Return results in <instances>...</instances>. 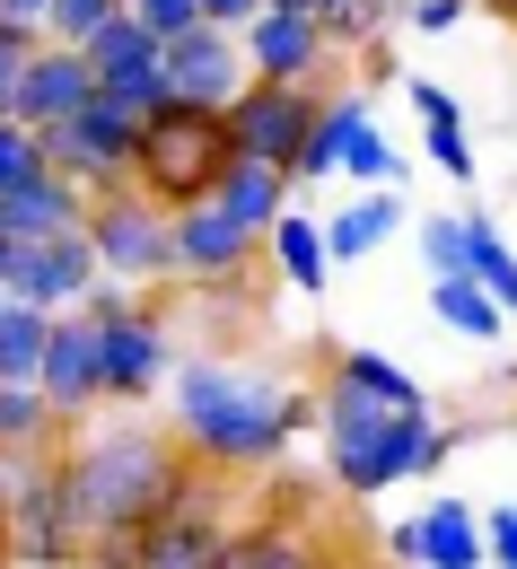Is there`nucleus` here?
Here are the masks:
<instances>
[{
  "label": "nucleus",
  "instance_id": "obj_12",
  "mask_svg": "<svg viewBox=\"0 0 517 569\" xmlns=\"http://www.w3.org/2000/svg\"><path fill=\"white\" fill-rule=\"evenodd\" d=\"M325 62H334V44H325L316 9H264L246 27V71L264 79V88H307Z\"/></svg>",
  "mask_w": 517,
  "mask_h": 569
},
{
  "label": "nucleus",
  "instance_id": "obj_44",
  "mask_svg": "<svg viewBox=\"0 0 517 569\" xmlns=\"http://www.w3.org/2000/svg\"><path fill=\"white\" fill-rule=\"evenodd\" d=\"M465 9H474V0H465Z\"/></svg>",
  "mask_w": 517,
  "mask_h": 569
},
{
  "label": "nucleus",
  "instance_id": "obj_25",
  "mask_svg": "<svg viewBox=\"0 0 517 569\" xmlns=\"http://www.w3.org/2000/svg\"><path fill=\"white\" fill-rule=\"evenodd\" d=\"M44 351H53V316L9 307V325H0V386H44Z\"/></svg>",
  "mask_w": 517,
  "mask_h": 569
},
{
  "label": "nucleus",
  "instance_id": "obj_11",
  "mask_svg": "<svg viewBox=\"0 0 517 569\" xmlns=\"http://www.w3.org/2000/svg\"><path fill=\"white\" fill-rule=\"evenodd\" d=\"M88 106H97V71H88L79 44H44V53L18 71V97H9V114H18L27 132H62Z\"/></svg>",
  "mask_w": 517,
  "mask_h": 569
},
{
  "label": "nucleus",
  "instance_id": "obj_41",
  "mask_svg": "<svg viewBox=\"0 0 517 569\" xmlns=\"http://www.w3.org/2000/svg\"><path fill=\"white\" fill-rule=\"evenodd\" d=\"M386 552H395V561H421V517H404V526L386 535Z\"/></svg>",
  "mask_w": 517,
  "mask_h": 569
},
{
  "label": "nucleus",
  "instance_id": "obj_21",
  "mask_svg": "<svg viewBox=\"0 0 517 569\" xmlns=\"http://www.w3.org/2000/svg\"><path fill=\"white\" fill-rule=\"evenodd\" d=\"M430 316H439L447 333H465V342H500V325H509V307H500L491 289L474 281V272H456V281H430Z\"/></svg>",
  "mask_w": 517,
  "mask_h": 569
},
{
  "label": "nucleus",
  "instance_id": "obj_5",
  "mask_svg": "<svg viewBox=\"0 0 517 569\" xmlns=\"http://www.w3.org/2000/svg\"><path fill=\"white\" fill-rule=\"evenodd\" d=\"M88 246H97V263H106L115 289L176 281V211L149 202L141 184H123V193H106V202L88 211Z\"/></svg>",
  "mask_w": 517,
  "mask_h": 569
},
{
  "label": "nucleus",
  "instance_id": "obj_33",
  "mask_svg": "<svg viewBox=\"0 0 517 569\" xmlns=\"http://www.w3.org/2000/svg\"><path fill=\"white\" fill-rule=\"evenodd\" d=\"M421 263H430V281L465 272V219H421Z\"/></svg>",
  "mask_w": 517,
  "mask_h": 569
},
{
  "label": "nucleus",
  "instance_id": "obj_32",
  "mask_svg": "<svg viewBox=\"0 0 517 569\" xmlns=\"http://www.w3.org/2000/svg\"><path fill=\"white\" fill-rule=\"evenodd\" d=\"M132 18H141L158 44H185L193 27H211V18H202V0H132Z\"/></svg>",
  "mask_w": 517,
  "mask_h": 569
},
{
  "label": "nucleus",
  "instance_id": "obj_42",
  "mask_svg": "<svg viewBox=\"0 0 517 569\" xmlns=\"http://www.w3.org/2000/svg\"><path fill=\"white\" fill-rule=\"evenodd\" d=\"M264 9H316V0H264Z\"/></svg>",
  "mask_w": 517,
  "mask_h": 569
},
{
  "label": "nucleus",
  "instance_id": "obj_39",
  "mask_svg": "<svg viewBox=\"0 0 517 569\" xmlns=\"http://www.w3.org/2000/svg\"><path fill=\"white\" fill-rule=\"evenodd\" d=\"M202 18H211V27H228V36H246V27L264 18V0H202Z\"/></svg>",
  "mask_w": 517,
  "mask_h": 569
},
{
  "label": "nucleus",
  "instance_id": "obj_35",
  "mask_svg": "<svg viewBox=\"0 0 517 569\" xmlns=\"http://www.w3.org/2000/svg\"><path fill=\"white\" fill-rule=\"evenodd\" d=\"M44 473H53V456H18V447H0V517H9L27 491H36Z\"/></svg>",
  "mask_w": 517,
  "mask_h": 569
},
{
  "label": "nucleus",
  "instance_id": "obj_1",
  "mask_svg": "<svg viewBox=\"0 0 517 569\" xmlns=\"http://www.w3.org/2000/svg\"><path fill=\"white\" fill-rule=\"evenodd\" d=\"M167 421L185 438V456L202 473H255L272 465L290 438L316 429V395H298L281 368L264 359H228V351H193L167 386Z\"/></svg>",
  "mask_w": 517,
  "mask_h": 569
},
{
  "label": "nucleus",
  "instance_id": "obj_45",
  "mask_svg": "<svg viewBox=\"0 0 517 569\" xmlns=\"http://www.w3.org/2000/svg\"><path fill=\"white\" fill-rule=\"evenodd\" d=\"M123 9H132V0H123Z\"/></svg>",
  "mask_w": 517,
  "mask_h": 569
},
{
  "label": "nucleus",
  "instance_id": "obj_13",
  "mask_svg": "<svg viewBox=\"0 0 517 569\" xmlns=\"http://www.w3.org/2000/svg\"><path fill=\"white\" fill-rule=\"evenodd\" d=\"M255 246H264V237H246L220 202H185V211H176V281L228 289L246 263H255Z\"/></svg>",
  "mask_w": 517,
  "mask_h": 569
},
{
  "label": "nucleus",
  "instance_id": "obj_18",
  "mask_svg": "<svg viewBox=\"0 0 517 569\" xmlns=\"http://www.w3.org/2000/svg\"><path fill=\"white\" fill-rule=\"evenodd\" d=\"M421 569H491L483 508H465V499H430V508H421Z\"/></svg>",
  "mask_w": 517,
  "mask_h": 569
},
{
  "label": "nucleus",
  "instance_id": "obj_3",
  "mask_svg": "<svg viewBox=\"0 0 517 569\" xmlns=\"http://www.w3.org/2000/svg\"><path fill=\"white\" fill-rule=\"evenodd\" d=\"M316 421H325V465H334V482L351 499H377V491H395V482H421V473H439L447 456H456V429L447 421L395 412V403L360 395L351 377H325Z\"/></svg>",
  "mask_w": 517,
  "mask_h": 569
},
{
  "label": "nucleus",
  "instance_id": "obj_30",
  "mask_svg": "<svg viewBox=\"0 0 517 569\" xmlns=\"http://www.w3.org/2000/svg\"><path fill=\"white\" fill-rule=\"evenodd\" d=\"M97 97H106L115 114H132V123H158V114L176 106V88H167V71H132V79H106Z\"/></svg>",
  "mask_w": 517,
  "mask_h": 569
},
{
  "label": "nucleus",
  "instance_id": "obj_27",
  "mask_svg": "<svg viewBox=\"0 0 517 569\" xmlns=\"http://www.w3.org/2000/svg\"><path fill=\"white\" fill-rule=\"evenodd\" d=\"M386 18H395V0H316V27L334 53H369L386 36Z\"/></svg>",
  "mask_w": 517,
  "mask_h": 569
},
{
  "label": "nucleus",
  "instance_id": "obj_10",
  "mask_svg": "<svg viewBox=\"0 0 517 569\" xmlns=\"http://www.w3.org/2000/svg\"><path fill=\"white\" fill-rule=\"evenodd\" d=\"M141 569H237V526L220 517V491H211V482L185 499L176 517H158L141 535Z\"/></svg>",
  "mask_w": 517,
  "mask_h": 569
},
{
  "label": "nucleus",
  "instance_id": "obj_14",
  "mask_svg": "<svg viewBox=\"0 0 517 569\" xmlns=\"http://www.w3.org/2000/svg\"><path fill=\"white\" fill-rule=\"evenodd\" d=\"M44 403L62 421H88L106 403V342L88 316H53V351H44Z\"/></svg>",
  "mask_w": 517,
  "mask_h": 569
},
{
  "label": "nucleus",
  "instance_id": "obj_8",
  "mask_svg": "<svg viewBox=\"0 0 517 569\" xmlns=\"http://www.w3.org/2000/svg\"><path fill=\"white\" fill-rule=\"evenodd\" d=\"M167 88L185 97V106H202V114H228L255 71H246V36H228V27H193L185 44H167Z\"/></svg>",
  "mask_w": 517,
  "mask_h": 569
},
{
  "label": "nucleus",
  "instance_id": "obj_23",
  "mask_svg": "<svg viewBox=\"0 0 517 569\" xmlns=\"http://www.w3.org/2000/svg\"><path fill=\"white\" fill-rule=\"evenodd\" d=\"M53 438H62V412L44 403V386H0V447L53 456Z\"/></svg>",
  "mask_w": 517,
  "mask_h": 569
},
{
  "label": "nucleus",
  "instance_id": "obj_37",
  "mask_svg": "<svg viewBox=\"0 0 517 569\" xmlns=\"http://www.w3.org/2000/svg\"><path fill=\"white\" fill-rule=\"evenodd\" d=\"M404 27H421V36H456V27H465V0H412Z\"/></svg>",
  "mask_w": 517,
  "mask_h": 569
},
{
  "label": "nucleus",
  "instance_id": "obj_6",
  "mask_svg": "<svg viewBox=\"0 0 517 569\" xmlns=\"http://www.w3.org/2000/svg\"><path fill=\"white\" fill-rule=\"evenodd\" d=\"M316 114H325L316 88H264V79H255V88L228 106V141H237V158H255V167L298 176V149L316 132Z\"/></svg>",
  "mask_w": 517,
  "mask_h": 569
},
{
  "label": "nucleus",
  "instance_id": "obj_29",
  "mask_svg": "<svg viewBox=\"0 0 517 569\" xmlns=\"http://www.w3.org/2000/svg\"><path fill=\"white\" fill-rule=\"evenodd\" d=\"M36 176H44V132H27L18 114H0V202L18 184H36Z\"/></svg>",
  "mask_w": 517,
  "mask_h": 569
},
{
  "label": "nucleus",
  "instance_id": "obj_4",
  "mask_svg": "<svg viewBox=\"0 0 517 569\" xmlns=\"http://www.w3.org/2000/svg\"><path fill=\"white\" fill-rule=\"evenodd\" d=\"M237 167V141H228V114H202V106H167L158 123L141 132V193L185 211V202H211L220 176Z\"/></svg>",
  "mask_w": 517,
  "mask_h": 569
},
{
  "label": "nucleus",
  "instance_id": "obj_40",
  "mask_svg": "<svg viewBox=\"0 0 517 569\" xmlns=\"http://www.w3.org/2000/svg\"><path fill=\"white\" fill-rule=\"evenodd\" d=\"M0 18H18V27L44 36V27H53V0H0Z\"/></svg>",
  "mask_w": 517,
  "mask_h": 569
},
{
  "label": "nucleus",
  "instance_id": "obj_26",
  "mask_svg": "<svg viewBox=\"0 0 517 569\" xmlns=\"http://www.w3.org/2000/svg\"><path fill=\"white\" fill-rule=\"evenodd\" d=\"M334 377H351L360 395L395 403V412H430V403H421V377H412V368H395L386 351H342V359H334Z\"/></svg>",
  "mask_w": 517,
  "mask_h": 569
},
{
  "label": "nucleus",
  "instance_id": "obj_9",
  "mask_svg": "<svg viewBox=\"0 0 517 569\" xmlns=\"http://www.w3.org/2000/svg\"><path fill=\"white\" fill-rule=\"evenodd\" d=\"M88 289H106V263H97V246H88V228H79V237H53V246H27L9 298L36 307V316H79Z\"/></svg>",
  "mask_w": 517,
  "mask_h": 569
},
{
  "label": "nucleus",
  "instance_id": "obj_24",
  "mask_svg": "<svg viewBox=\"0 0 517 569\" xmlns=\"http://www.w3.org/2000/svg\"><path fill=\"white\" fill-rule=\"evenodd\" d=\"M237 569H342L316 535H298V526H246L237 535Z\"/></svg>",
  "mask_w": 517,
  "mask_h": 569
},
{
  "label": "nucleus",
  "instance_id": "obj_22",
  "mask_svg": "<svg viewBox=\"0 0 517 569\" xmlns=\"http://www.w3.org/2000/svg\"><path fill=\"white\" fill-rule=\"evenodd\" d=\"M395 219H404V193H360L351 211H334V219H325L334 263H360V254H377V246L395 237Z\"/></svg>",
  "mask_w": 517,
  "mask_h": 569
},
{
  "label": "nucleus",
  "instance_id": "obj_31",
  "mask_svg": "<svg viewBox=\"0 0 517 569\" xmlns=\"http://www.w3.org/2000/svg\"><path fill=\"white\" fill-rule=\"evenodd\" d=\"M115 9H123V0H53V27H44V44H79V53H88V36H97Z\"/></svg>",
  "mask_w": 517,
  "mask_h": 569
},
{
  "label": "nucleus",
  "instance_id": "obj_7",
  "mask_svg": "<svg viewBox=\"0 0 517 569\" xmlns=\"http://www.w3.org/2000/svg\"><path fill=\"white\" fill-rule=\"evenodd\" d=\"M0 543H9V561H27V569H71V561H88V526H79L71 491H62V456H53V473H44L36 491L0 517Z\"/></svg>",
  "mask_w": 517,
  "mask_h": 569
},
{
  "label": "nucleus",
  "instance_id": "obj_20",
  "mask_svg": "<svg viewBox=\"0 0 517 569\" xmlns=\"http://www.w3.org/2000/svg\"><path fill=\"white\" fill-rule=\"evenodd\" d=\"M264 254H272V272H281L290 289H307V298H316V289H325V272H334V246H325V219H307V211H290V219H281Z\"/></svg>",
  "mask_w": 517,
  "mask_h": 569
},
{
  "label": "nucleus",
  "instance_id": "obj_19",
  "mask_svg": "<svg viewBox=\"0 0 517 569\" xmlns=\"http://www.w3.org/2000/svg\"><path fill=\"white\" fill-rule=\"evenodd\" d=\"M88 71H97V88H106V79H132V71H167V44L149 36L132 9H115V18L88 36Z\"/></svg>",
  "mask_w": 517,
  "mask_h": 569
},
{
  "label": "nucleus",
  "instance_id": "obj_43",
  "mask_svg": "<svg viewBox=\"0 0 517 569\" xmlns=\"http://www.w3.org/2000/svg\"><path fill=\"white\" fill-rule=\"evenodd\" d=\"M9 307H18V298H9V289H0V325H9Z\"/></svg>",
  "mask_w": 517,
  "mask_h": 569
},
{
  "label": "nucleus",
  "instance_id": "obj_16",
  "mask_svg": "<svg viewBox=\"0 0 517 569\" xmlns=\"http://www.w3.org/2000/svg\"><path fill=\"white\" fill-rule=\"evenodd\" d=\"M360 132H369V88H334L325 114H316V132H307V149H298V176H290V184H325V176H342Z\"/></svg>",
  "mask_w": 517,
  "mask_h": 569
},
{
  "label": "nucleus",
  "instance_id": "obj_17",
  "mask_svg": "<svg viewBox=\"0 0 517 569\" xmlns=\"http://www.w3.org/2000/svg\"><path fill=\"white\" fill-rule=\"evenodd\" d=\"M211 202H220V211L237 219L246 237H264V246H272V228L290 219V176H281V167H255V158H237V167L220 176V193H211Z\"/></svg>",
  "mask_w": 517,
  "mask_h": 569
},
{
  "label": "nucleus",
  "instance_id": "obj_28",
  "mask_svg": "<svg viewBox=\"0 0 517 569\" xmlns=\"http://www.w3.org/2000/svg\"><path fill=\"white\" fill-rule=\"evenodd\" d=\"M342 176H351V184H369V193H404V176H412V158H404V149L386 141V132H360V141H351V167H342Z\"/></svg>",
  "mask_w": 517,
  "mask_h": 569
},
{
  "label": "nucleus",
  "instance_id": "obj_36",
  "mask_svg": "<svg viewBox=\"0 0 517 569\" xmlns=\"http://www.w3.org/2000/svg\"><path fill=\"white\" fill-rule=\"evenodd\" d=\"M404 97L421 106V123H465V106H456V88H439V79H404Z\"/></svg>",
  "mask_w": 517,
  "mask_h": 569
},
{
  "label": "nucleus",
  "instance_id": "obj_15",
  "mask_svg": "<svg viewBox=\"0 0 517 569\" xmlns=\"http://www.w3.org/2000/svg\"><path fill=\"white\" fill-rule=\"evenodd\" d=\"M88 211H97V193H79L71 176H36V184H18L9 202H0V228L18 237V246H53V237H79L88 228Z\"/></svg>",
  "mask_w": 517,
  "mask_h": 569
},
{
  "label": "nucleus",
  "instance_id": "obj_38",
  "mask_svg": "<svg viewBox=\"0 0 517 569\" xmlns=\"http://www.w3.org/2000/svg\"><path fill=\"white\" fill-rule=\"evenodd\" d=\"M483 535H491V569H517V508H483Z\"/></svg>",
  "mask_w": 517,
  "mask_h": 569
},
{
  "label": "nucleus",
  "instance_id": "obj_34",
  "mask_svg": "<svg viewBox=\"0 0 517 569\" xmlns=\"http://www.w3.org/2000/svg\"><path fill=\"white\" fill-rule=\"evenodd\" d=\"M430 167L456 176V184H474V167H483V158H474V132H465V123H430Z\"/></svg>",
  "mask_w": 517,
  "mask_h": 569
},
{
  "label": "nucleus",
  "instance_id": "obj_2",
  "mask_svg": "<svg viewBox=\"0 0 517 569\" xmlns=\"http://www.w3.org/2000/svg\"><path fill=\"white\" fill-rule=\"evenodd\" d=\"M202 482L211 473L185 456V438L141 421V412H115V421L79 429L62 447V491H71L88 543H141L149 526L176 517Z\"/></svg>",
  "mask_w": 517,
  "mask_h": 569
},
{
  "label": "nucleus",
  "instance_id": "obj_46",
  "mask_svg": "<svg viewBox=\"0 0 517 569\" xmlns=\"http://www.w3.org/2000/svg\"><path fill=\"white\" fill-rule=\"evenodd\" d=\"M509 9H517V0H509Z\"/></svg>",
  "mask_w": 517,
  "mask_h": 569
}]
</instances>
